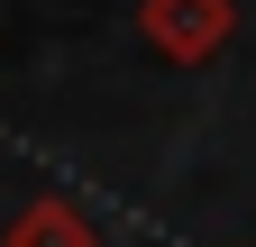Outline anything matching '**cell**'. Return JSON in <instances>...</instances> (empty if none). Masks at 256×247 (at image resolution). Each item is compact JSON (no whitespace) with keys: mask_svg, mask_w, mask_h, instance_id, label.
<instances>
[{"mask_svg":"<svg viewBox=\"0 0 256 247\" xmlns=\"http://www.w3.org/2000/svg\"><path fill=\"white\" fill-rule=\"evenodd\" d=\"M138 37L165 64H210L238 37V0H138Z\"/></svg>","mask_w":256,"mask_h":247,"instance_id":"1","label":"cell"},{"mask_svg":"<svg viewBox=\"0 0 256 247\" xmlns=\"http://www.w3.org/2000/svg\"><path fill=\"white\" fill-rule=\"evenodd\" d=\"M0 247H101V229H92L74 202H55V192H46V202H28L18 220L0 229Z\"/></svg>","mask_w":256,"mask_h":247,"instance_id":"2","label":"cell"}]
</instances>
